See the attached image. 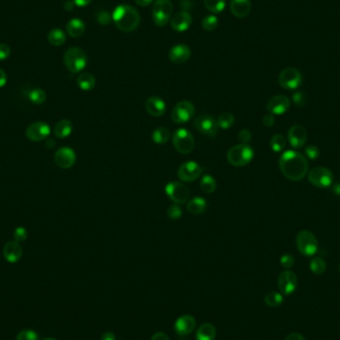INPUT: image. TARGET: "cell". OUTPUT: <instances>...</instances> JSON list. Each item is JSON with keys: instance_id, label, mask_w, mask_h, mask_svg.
Instances as JSON below:
<instances>
[{"instance_id": "obj_5", "label": "cell", "mask_w": 340, "mask_h": 340, "mask_svg": "<svg viewBox=\"0 0 340 340\" xmlns=\"http://www.w3.org/2000/svg\"><path fill=\"white\" fill-rule=\"evenodd\" d=\"M297 247L299 252L306 256L312 257L319 250V242L315 234L308 230L301 231L297 236Z\"/></svg>"}, {"instance_id": "obj_16", "label": "cell", "mask_w": 340, "mask_h": 340, "mask_svg": "<svg viewBox=\"0 0 340 340\" xmlns=\"http://www.w3.org/2000/svg\"><path fill=\"white\" fill-rule=\"evenodd\" d=\"M291 107L290 99L285 95H277L271 98L267 104V111L274 115L284 114Z\"/></svg>"}, {"instance_id": "obj_27", "label": "cell", "mask_w": 340, "mask_h": 340, "mask_svg": "<svg viewBox=\"0 0 340 340\" xmlns=\"http://www.w3.org/2000/svg\"><path fill=\"white\" fill-rule=\"evenodd\" d=\"M77 84L81 90L89 92L96 87V78L91 73H82L77 79Z\"/></svg>"}, {"instance_id": "obj_36", "label": "cell", "mask_w": 340, "mask_h": 340, "mask_svg": "<svg viewBox=\"0 0 340 340\" xmlns=\"http://www.w3.org/2000/svg\"><path fill=\"white\" fill-rule=\"evenodd\" d=\"M284 302L283 296L278 292H270L265 297V303L271 308H278Z\"/></svg>"}, {"instance_id": "obj_29", "label": "cell", "mask_w": 340, "mask_h": 340, "mask_svg": "<svg viewBox=\"0 0 340 340\" xmlns=\"http://www.w3.org/2000/svg\"><path fill=\"white\" fill-rule=\"evenodd\" d=\"M215 338H216V329L211 324L202 325L196 333V340H214Z\"/></svg>"}, {"instance_id": "obj_46", "label": "cell", "mask_w": 340, "mask_h": 340, "mask_svg": "<svg viewBox=\"0 0 340 340\" xmlns=\"http://www.w3.org/2000/svg\"><path fill=\"white\" fill-rule=\"evenodd\" d=\"M238 138H239V141L241 143H245V144H248V142L251 141L252 139V132L249 130V129H246V128H243L239 131L238 133Z\"/></svg>"}, {"instance_id": "obj_47", "label": "cell", "mask_w": 340, "mask_h": 340, "mask_svg": "<svg viewBox=\"0 0 340 340\" xmlns=\"http://www.w3.org/2000/svg\"><path fill=\"white\" fill-rule=\"evenodd\" d=\"M295 264V259L292 255L290 254H286V255H283L282 258H281V265L283 266V268L289 270L291 269Z\"/></svg>"}, {"instance_id": "obj_2", "label": "cell", "mask_w": 340, "mask_h": 340, "mask_svg": "<svg viewBox=\"0 0 340 340\" xmlns=\"http://www.w3.org/2000/svg\"><path fill=\"white\" fill-rule=\"evenodd\" d=\"M112 16L115 26L125 33L134 31L138 27L140 21L138 11L128 4H120L116 6Z\"/></svg>"}, {"instance_id": "obj_45", "label": "cell", "mask_w": 340, "mask_h": 340, "mask_svg": "<svg viewBox=\"0 0 340 340\" xmlns=\"http://www.w3.org/2000/svg\"><path fill=\"white\" fill-rule=\"evenodd\" d=\"M13 237H14L15 241L18 242V243L24 242L27 239V237H28V232H27V230L25 228L18 227V228L15 229Z\"/></svg>"}, {"instance_id": "obj_3", "label": "cell", "mask_w": 340, "mask_h": 340, "mask_svg": "<svg viewBox=\"0 0 340 340\" xmlns=\"http://www.w3.org/2000/svg\"><path fill=\"white\" fill-rule=\"evenodd\" d=\"M64 63L70 72L80 73L88 64V56L83 49L72 47L65 52Z\"/></svg>"}, {"instance_id": "obj_55", "label": "cell", "mask_w": 340, "mask_h": 340, "mask_svg": "<svg viewBox=\"0 0 340 340\" xmlns=\"http://www.w3.org/2000/svg\"><path fill=\"white\" fill-rule=\"evenodd\" d=\"M134 1H135V3H136L138 6H140V7L148 6V5H150V4L153 2V0H134Z\"/></svg>"}, {"instance_id": "obj_50", "label": "cell", "mask_w": 340, "mask_h": 340, "mask_svg": "<svg viewBox=\"0 0 340 340\" xmlns=\"http://www.w3.org/2000/svg\"><path fill=\"white\" fill-rule=\"evenodd\" d=\"M180 6H181V8L183 9V11H188L189 9L192 8L193 2H192L191 0H181Z\"/></svg>"}, {"instance_id": "obj_40", "label": "cell", "mask_w": 340, "mask_h": 340, "mask_svg": "<svg viewBox=\"0 0 340 340\" xmlns=\"http://www.w3.org/2000/svg\"><path fill=\"white\" fill-rule=\"evenodd\" d=\"M167 216L171 220H179L182 216V209L178 204H172L167 209Z\"/></svg>"}, {"instance_id": "obj_52", "label": "cell", "mask_w": 340, "mask_h": 340, "mask_svg": "<svg viewBox=\"0 0 340 340\" xmlns=\"http://www.w3.org/2000/svg\"><path fill=\"white\" fill-rule=\"evenodd\" d=\"M286 340H305V338L302 336V335H300V334H298V333H293V334H290L288 337H287V339H286Z\"/></svg>"}, {"instance_id": "obj_48", "label": "cell", "mask_w": 340, "mask_h": 340, "mask_svg": "<svg viewBox=\"0 0 340 340\" xmlns=\"http://www.w3.org/2000/svg\"><path fill=\"white\" fill-rule=\"evenodd\" d=\"M11 50L7 44H0V61L6 60L10 56Z\"/></svg>"}, {"instance_id": "obj_59", "label": "cell", "mask_w": 340, "mask_h": 340, "mask_svg": "<svg viewBox=\"0 0 340 340\" xmlns=\"http://www.w3.org/2000/svg\"></svg>"}, {"instance_id": "obj_31", "label": "cell", "mask_w": 340, "mask_h": 340, "mask_svg": "<svg viewBox=\"0 0 340 340\" xmlns=\"http://www.w3.org/2000/svg\"><path fill=\"white\" fill-rule=\"evenodd\" d=\"M170 130L166 127H158L153 130L151 134L152 140L157 144H164L170 139Z\"/></svg>"}, {"instance_id": "obj_23", "label": "cell", "mask_w": 340, "mask_h": 340, "mask_svg": "<svg viewBox=\"0 0 340 340\" xmlns=\"http://www.w3.org/2000/svg\"><path fill=\"white\" fill-rule=\"evenodd\" d=\"M196 327V321L191 316H182L175 322V331L180 336L190 335Z\"/></svg>"}, {"instance_id": "obj_35", "label": "cell", "mask_w": 340, "mask_h": 340, "mask_svg": "<svg viewBox=\"0 0 340 340\" xmlns=\"http://www.w3.org/2000/svg\"><path fill=\"white\" fill-rule=\"evenodd\" d=\"M218 127L222 129H228L235 123V116L231 113H222L216 120Z\"/></svg>"}, {"instance_id": "obj_57", "label": "cell", "mask_w": 340, "mask_h": 340, "mask_svg": "<svg viewBox=\"0 0 340 340\" xmlns=\"http://www.w3.org/2000/svg\"><path fill=\"white\" fill-rule=\"evenodd\" d=\"M333 191L335 192V194H337V195L340 196V183H338V184H336V185L334 186Z\"/></svg>"}, {"instance_id": "obj_54", "label": "cell", "mask_w": 340, "mask_h": 340, "mask_svg": "<svg viewBox=\"0 0 340 340\" xmlns=\"http://www.w3.org/2000/svg\"><path fill=\"white\" fill-rule=\"evenodd\" d=\"M75 5L79 6V7H85L87 5H89L93 0H73Z\"/></svg>"}, {"instance_id": "obj_24", "label": "cell", "mask_w": 340, "mask_h": 340, "mask_svg": "<svg viewBox=\"0 0 340 340\" xmlns=\"http://www.w3.org/2000/svg\"><path fill=\"white\" fill-rule=\"evenodd\" d=\"M251 1L250 0H231L230 9L234 16L238 18H244L251 12Z\"/></svg>"}, {"instance_id": "obj_21", "label": "cell", "mask_w": 340, "mask_h": 340, "mask_svg": "<svg viewBox=\"0 0 340 340\" xmlns=\"http://www.w3.org/2000/svg\"><path fill=\"white\" fill-rule=\"evenodd\" d=\"M145 110L152 116H161L165 113L166 105L159 97H150L145 102Z\"/></svg>"}, {"instance_id": "obj_53", "label": "cell", "mask_w": 340, "mask_h": 340, "mask_svg": "<svg viewBox=\"0 0 340 340\" xmlns=\"http://www.w3.org/2000/svg\"><path fill=\"white\" fill-rule=\"evenodd\" d=\"M6 82H7V75L2 69H0V88L4 87Z\"/></svg>"}, {"instance_id": "obj_28", "label": "cell", "mask_w": 340, "mask_h": 340, "mask_svg": "<svg viewBox=\"0 0 340 340\" xmlns=\"http://www.w3.org/2000/svg\"><path fill=\"white\" fill-rule=\"evenodd\" d=\"M207 209V202L202 197H195L187 203V210L194 215H200Z\"/></svg>"}, {"instance_id": "obj_9", "label": "cell", "mask_w": 340, "mask_h": 340, "mask_svg": "<svg viewBox=\"0 0 340 340\" xmlns=\"http://www.w3.org/2000/svg\"><path fill=\"white\" fill-rule=\"evenodd\" d=\"M165 192L172 202L175 204H184L190 196L189 188L179 181H171L166 184Z\"/></svg>"}, {"instance_id": "obj_1", "label": "cell", "mask_w": 340, "mask_h": 340, "mask_svg": "<svg viewBox=\"0 0 340 340\" xmlns=\"http://www.w3.org/2000/svg\"><path fill=\"white\" fill-rule=\"evenodd\" d=\"M279 166L288 179L300 181L309 172V162L305 155L296 150L285 151L279 160Z\"/></svg>"}, {"instance_id": "obj_8", "label": "cell", "mask_w": 340, "mask_h": 340, "mask_svg": "<svg viewBox=\"0 0 340 340\" xmlns=\"http://www.w3.org/2000/svg\"><path fill=\"white\" fill-rule=\"evenodd\" d=\"M195 108L189 101H181L175 105L171 112V118L175 123L183 124L193 118Z\"/></svg>"}, {"instance_id": "obj_30", "label": "cell", "mask_w": 340, "mask_h": 340, "mask_svg": "<svg viewBox=\"0 0 340 340\" xmlns=\"http://www.w3.org/2000/svg\"><path fill=\"white\" fill-rule=\"evenodd\" d=\"M66 39H67L66 33L62 29H59V28L52 29L48 34V41L53 46L63 45L66 42Z\"/></svg>"}, {"instance_id": "obj_12", "label": "cell", "mask_w": 340, "mask_h": 340, "mask_svg": "<svg viewBox=\"0 0 340 340\" xmlns=\"http://www.w3.org/2000/svg\"><path fill=\"white\" fill-rule=\"evenodd\" d=\"M303 82L301 72L293 67L284 69L279 75V84L286 90H296Z\"/></svg>"}, {"instance_id": "obj_17", "label": "cell", "mask_w": 340, "mask_h": 340, "mask_svg": "<svg viewBox=\"0 0 340 340\" xmlns=\"http://www.w3.org/2000/svg\"><path fill=\"white\" fill-rule=\"evenodd\" d=\"M288 139L294 148H302L306 145L308 140V132L306 128L300 124L293 125L288 132Z\"/></svg>"}, {"instance_id": "obj_6", "label": "cell", "mask_w": 340, "mask_h": 340, "mask_svg": "<svg viewBox=\"0 0 340 340\" xmlns=\"http://www.w3.org/2000/svg\"><path fill=\"white\" fill-rule=\"evenodd\" d=\"M172 143L175 149L181 154H188L194 148V137L186 128H178L172 134Z\"/></svg>"}, {"instance_id": "obj_56", "label": "cell", "mask_w": 340, "mask_h": 340, "mask_svg": "<svg viewBox=\"0 0 340 340\" xmlns=\"http://www.w3.org/2000/svg\"><path fill=\"white\" fill-rule=\"evenodd\" d=\"M102 340H116V338L113 333H106L103 335Z\"/></svg>"}, {"instance_id": "obj_26", "label": "cell", "mask_w": 340, "mask_h": 340, "mask_svg": "<svg viewBox=\"0 0 340 340\" xmlns=\"http://www.w3.org/2000/svg\"><path fill=\"white\" fill-rule=\"evenodd\" d=\"M73 131V124L69 119L59 120L54 127V134L58 138H65Z\"/></svg>"}, {"instance_id": "obj_20", "label": "cell", "mask_w": 340, "mask_h": 340, "mask_svg": "<svg viewBox=\"0 0 340 340\" xmlns=\"http://www.w3.org/2000/svg\"><path fill=\"white\" fill-rule=\"evenodd\" d=\"M191 56L190 48L185 44L174 45L169 50V60L174 64H183L189 60Z\"/></svg>"}, {"instance_id": "obj_51", "label": "cell", "mask_w": 340, "mask_h": 340, "mask_svg": "<svg viewBox=\"0 0 340 340\" xmlns=\"http://www.w3.org/2000/svg\"><path fill=\"white\" fill-rule=\"evenodd\" d=\"M151 340H169V338L163 333H156L152 336Z\"/></svg>"}, {"instance_id": "obj_58", "label": "cell", "mask_w": 340, "mask_h": 340, "mask_svg": "<svg viewBox=\"0 0 340 340\" xmlns=\"http://www.w3.org/2000/svg\"><path fill=\"white\" fill-rule=\"evenodd\" d=\"M54 340V339H46V340Z\"/></svg>"}, {"instance_id": "obj_18", "label": "cell", "mask_w": 340, "mask_h": 340, "mask_svg": "<svg viewBox=\"0 0 340 340\" xmlns=\"http://www.w3.org/2000/svg\"><path fill=\"white\" fill-rule=\"evenodd\" d=\"M55 163L63 169H68L72 167L76 162V153L70 147L59 148L54 156Z\"/></svg>"}, {"instance_id": "obj_38", "label": "cell", "mask_w": 340, "mask_h": 340, "mask_svg": "<svg viewBox=\"0 0 340 340\" xmlns=\"http://www.w3.org/2000/svg\"><path fill=\"white\" fill-rule=\"evenodd\" d=\"M204 4L208 11H210L213 14H217L224 10L226 1L225 0H204Z\"/></svg>"}, {"instance_id": "obj_39", "label": "cell", "mask_w": 340, "mask_h": 340, "mask_svg": "<svg viewBox=\"0 0 340 340\" xmlns=\"http://www.w3.org/2000/svg\"><path fill=\"white\" fill-rule=\"evenodd\" d=\"M218 18L215 15H207L202 20V27L206 31H213L218 26Z\"/></svg>"}, {"instance_id": "obj_14", "label": "cell", "mask_w": 340, "mask_h": 340, "mask_svg": "<svg viewBox=\"0 0 340 340\" xmlns=\"http://www.w3.org/2000/svg\"><path fill=\"white\" fill-rule=\"evenodd\" d=\"M51 133L50 125L45 121H35L26 129V136L32 141H41L46 139Z\"/></svg>"}, {"instance_id": "obj_22", "label": "cell", "mask_w": 340, "mask_h": 340, "mask_svg": "<svg viewBox=\"0 0 340 340\" xmlns=\"http://www.w3.org/2000/svg\"><path fill=\"white\" fill-rule=\"evenodd\" d=\"M23 254L22 247L16 241H11L5 244L3 248V256L5 260L9 263H16L18 262Z\"/></svg>"}, {"instance_id": "obj_33", "label": "cell", "mask_w": 340, "mask_h": 340, "mask_svg": "<svg viewBox=\"0 0 340 340\" xmlns=\"http://www.w3.org/2000/svg\"><path fill=\"white\" fill-rule=\"evenodd\" d=\"M28 99L34 105H42L46 101L47 95L42 89L36 88L28 93Z\"/></svg>"}, {"instance_id": "obj_49", "label": "cell", "mask_w": 340, "mask_h": 340, "mask_svg": "<svg viewBox=\"0 0 340 340\" xmlns=\"http://www.w3.org/2000/svg\"><path fill=\"white\" fill-rule=\"evenodd\" d=\"M276 122V118H275V115L272 114V113H269V114H266L264 115L263 117V124L267 127H272Z\"/></svg>"}, {"instance_id": "obj_34", "label": "cell", "mask_w": 340, "mask_h": 340, "mask_svg": "<svg viewBox=\"0 0 340 340\" xmlns=\"http://www.w3.org/2000/svg\"><path fill=\"white\" fill-rule=\"evenodd\" d=\"M270 145L271 148L275 151V152H281L283 151L286 146H287V139L283 134H275L270 141Z\"/></svg>"}, {"instance_id": "obj_13", "label": "cell", "mask_w": 340, "mask_h": 340, "mask_svg": "<svg viewBox=\"0 0 340 340\" xmlns=\"http://www.w3.org/2000/svg\"><path fill=\"white\" fill-rule=\"evenodd\" d=\"M203 172V168L195 161H186L182 163L178 170L177 176L183 182H192L200 177Z\"/></svg>"}, {"instance_id": "obj_43", "label": "cell", "mask_w": 340, "mask_h": 340, "mask_svg": "<svg viewBox=\"0 0 340 340\" xmlns=\"http://www.w3.org/2000/svg\"><path fill=\"white\" fill-rule=\"evenodd\" d=\"M39 340V337L38 335L34 332V331H29V330H26V331H23V332H20L16 338V340Z\"/></svg>"}, {"instance_id": "obj_25", "label": "cell", "mask_w": 340, "mask_h": 340, "mask_svg": "<svg viewBox=\"0 0 340 340\" xmlns=\"http://www.w3.org/2000/svg\"><path fill=\"white\" fill-rule=\"evenodd\" d=\"M86 30L85 23L79 19V18H74L70 20L66 26V31L69 34V36L73 38H79L81 37Z\"/></svg>"}, {"instance_id": "obj_37", "label": "cell", "mask_w": 340, "mask_h": 340, "mask_svg": "<svg viewBox=\"0 0 340 340\" xmlns=\"http://www.w3.org/2000/svg\"><path fill=\"white\" fill-rule=\"evenodd\" d=\"M310 268L316 275H323L327 270V263L323 258L317 257L311 261Z\"/></svg>"}, {"instance_id": "obj_19", "label": "cell", "mask_w": 340, "mask_h": 340, "mask_svg": "<svg viewBox=\"0 0 340 340\" xmlns=\"http://www.w3.org/2000/svg\"><path fill=\"white\" fill-rule=\"evenodd\" d=\"M192 24V16L188 11H180L172 16L170 20L171 28L176 32L186 31Z\"/></svg>"}, {"instance_id": "obj_42", "label": "cell", "mask_w": 340, "mask_h": 340, "mask_svg": "<svg viewBox=\"0 0 340 340\" xmlns=\"http://www.w3.org/2000/svg\"><path fill=\"white\" fill-rule=\"evenodd\" d=\"M97 20L101 25H109L113 21V16L105 10H101L97 15Z\"/></svg>"}, {"instance_id": "obj_4", "label": "cell", "mask_w": 340, "mask_h": 340, "mask_svg": "<svg viewBox=\"0 0 340 340\" xmlns=\"http://www.w3.org/2000/svg\"><path fill=\"white\" fill-rule=\"evenodd\" d=\"M254 158L253 148L245 143L237 144L230 148L227 153V159L230 164L241 167L249 164Z\"/></svg>"}, {"instance_id": "obj_11", "label": "cell", "mask_w": 340, "mask_h": 340, "mask_svg": "<svg viewBox=\"0 0 340 340\" xmlns=\"http://www.w3.org/2000/svg\"><path fill=\"white\" fill-rule=\"evenodd\" d=\"M309 181L316 187L328 188L334 183L333 172L326 167H315L308 175Z\"/></svg>"}, {"instance_id": "obj_41", "label": "cell", "mask_w": 340, "mask_h": 340, "mask_svg": "<svg viewBox=\"0 0 340 340\" xmlns=\"http://www.w3.org/2000/svg\"><path fill=\"white\" fill-rule=\"evenodd\" d=\"M293 102L295 103V105L297 107H300V108H303L306 106L307 104V98H306V95L301 92V91H297L293 94Z\"/></svg>"}, {"instance_id": "obj_32", "label": "cell", "mask_w": 340, "mask_h": 340, "mask_svg": "<svg viewBox=\"0 0 340 340\" xmlns=\"http://www.w3.org/2000/svg\"><path fill=\"white\" fill-rule=\"evenodd\" d=\"M200 188L205 193H213L217 188V182L211 175H204L200 181Z\"/></svg>"}, {"instance_id": "obj_15", "label": "cell", "mask_w": 340, "mask_h": 340, "mask_svg": "<svg viewBox=\"0 0 340 340\" xmlns=\"http://www.w3.org/2000/svg\"><path fill=\"white\" fill-rule=\"evenodd\" d=\"M278 286L282 294L286 296L292 295L298 287L297 275L292 271H284L279 276Z\"/></svg>"}, {"instance_id": "obj_10", "label": "cell", "mask_w": 340, "mask_h": 340, "mask_svg": "<svg viewBox=\"0 0 340 340\" xmlns=\"http://www.w3.org/2000/svg\"><path fill=\"white\" fill-rule=\"evenodd\" d=\"M194 127L202 134L214 138L218 132V125L216 119L210 114H199L193 120Z\"/></svg>"}, {"instance_id": "obj_7", "label": "cell", "mask_w": 340, "mask_h": 340, "mask_svg": "<svg viewBox=\"0 0 340 340\" xmlns=\"http://www.w3.org/2000/svg\"><path fill=\"white\" fill-rule=\"evenodd\" d=\"M173 6L170 0H156L152 8V20L158 27H164L170 21Z\"/></svg>"}, {"instance_id": "obj_44", "label": "cell", "mask_w": 340, "mask_h": 340, "mask_svg": "<svg viewBox=\"0 0 340 340\" xmlns=\"http://www.w3.org/2000/svg\"><path fill=\"white\" fill-rule=\"evenodd\" d=\"M305 152L308 156V158L312 159V160H316L320 157V154H321V151L319 149L318 146L316 145H309L306 147L305 149Z\"/></svg>"}]
</instances>
